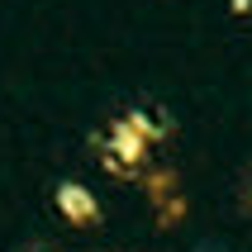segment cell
Listing matches in <instances>:
<instances>
[{"label":"cell","instance_id":"obj_1","mask_svg":"<svg viewBox=\"0 0 252 252\" xmlns=\"http://www.w3.org/2000/svg\"><path fill=\"white\" fill-rule=\"evenodd\" d=\"M167 138V119L153 110H124L114 114L110 128L100 133V167L119 176V181H133L148 171V157L153 148Z\"/></svg>","mask_w":252,"mask_h":252},{"label":"cell","instance_id":"obj_2","mask_svg":"<svg viewBox=\"0 0 252 252\" xmlns=\"http://www.w3.org/2000/svg\"><path fill=\"white\" fill-rule=\"evenodd\" d=\"M53 205H57V214H62L71 228H95L100 224V200H95V190L81 186V181H57L53 186Z\"/></svg>","mask_w":252,"mask_h":252},{"label":"cell","instance_id":"obj_3","mask_svg":"<svg viewBox=\"0 0 252 252\" xmlns=\"http://www.w3.org/2000/svg\"><path fill=\"white\" fill-rule=\"evenodd\" d=\"M33 252H43V248H33Z\"/></svg>","mask_w":252,"mask_h":252},{"label":"cell","instance_id":"obj_4","mask_svg":"<svg viewBox=\"0 0 252 252\" xmlns=\"http://www.w3.org/2000/svg\"><path fill=\"white\" fill-rule=\"evenodd\" d=\"M248 200H252V190H248Z\"/></svg>","mask_w":252,"mask_h":252}]
</instances>
